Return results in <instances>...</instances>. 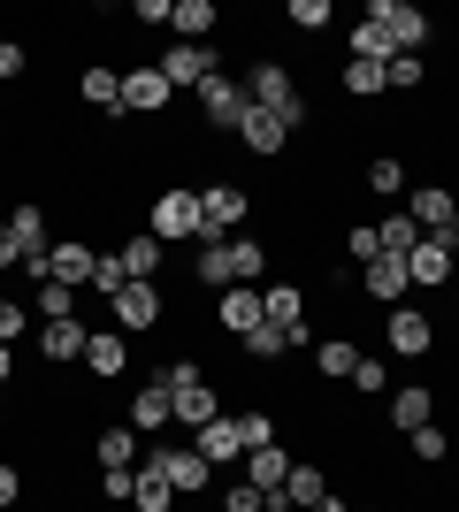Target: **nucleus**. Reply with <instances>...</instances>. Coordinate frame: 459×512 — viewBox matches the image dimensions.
Listing matches in <instances>:
<instances>
[{"label": "nucleus", "instance_id": "f257e3e1", "mask_svg": "<svg viewBox=\"0 0 459 512\" xmlns=\"http://www.w3.org/2000/svg\"><path fill=\"white\" fill-rule=\"evenodd\" d=\"M245 100L268 107V115H284L291 130L306 123V92H299V77H291L284 62H253V69H245Z\"/></svg>", "mask_w": 459, "mask_h": 512}, {"label": "nucleus", "instance_id": "f03ea898", "mask_svg": "<svg viewBox=\"0 0 459 512\" xmlns=\"http://www.w3.org/2000/svg\"><path fill=\"white\" fill-rule=\"evenodd\" d=\"M245 214H253V192L245 184H207L199 192V245H230L245 230Z\"/></svg>", "mask_w": 459, "mask_h": 512}, {"label": "nucleus", "instance_id": "7ed1b4c3", "mask_svg": "<svg viewBox=\"0 0 459 512\" xmlns=\"http://www.w3.org/2000/svg\"><path fill=\"white\" fill-rule=\"evenodd\" d=\"M368 23H383V31H391L398 54H421V46H429V31H437V23H429V8H414V0H368Z\"/></svg>", "mask_w": 459, "mask_h": 512}, {"label": "nucleus", "instance_id": "20e7f679", "mask_svg": "<svg viewBox=\"0 0 459 512\" xmlns=\"http://www.w3.org/2000/svg\"><path fill=\"white\" fill-rule=\"evenodd\" d=\"M138 467L169 474V490H176V497H199V490H207V482H215V467H207V459H199L192 444H161V451H146Z\"/></svg>", "mask_w": 459, "mask_h": 512}, {"label": "nucleus", "instance_id": "39448f33", "mask_svg": "<svg viewBox=\"0 0 459 512\" xmlns=\"http://www.w3.org/2000/svg\"><path fill=\"white\" fill-rule=\"evenodd\" d=\"M161 245H184V237H199V192H184V184H169V192L153 199V222H146Z\"/></svg>", "mask_w": 459, "mask_h": 512}, {"label": "nucleus", "instance_id": "423d86ee", "mask_svg": "<svg viewBox=\"0 0 459 512\" xmlns=\"http://www.w3.org/2000/svg\"><path fill=\"white\" fill-rule=\"evenodd\" d=\"M245 107H253V100H245V85L230 77V69H215V77L199 85V115H207V130H238Z\"/></svg>", "mask_w": 459, "mask_h": 512}, {"label": "nucleus", "instance_id": "0eeeda50", "mask_svg": "<svg viewBox=\"0 0 459 512\" xmlns=\"http://www.w3.org/2000/svg\"><path fill=\"white\" fill-rule=\"evenodd\" d=\"M322 497H329V474L314 467V459H291L284 490H268V512H314Z\"/></svg>", "mask_w": 459, "mask_h": 512}, {"label": "nucleus", "instance_id": "6e6552de", "mask_svg": "<svg viewBox=\"0 0 459 512\" xmlns=\"http://www.w3.org/2000/svg\"><path fill=\"white\" fill-rule=\"evenodd\" d=\"M261 283H230V291H215V329L222 337H253L261 329Z\"/></svg>", "mask_w": 459, "mask_h": 512}, {"label": "nucleus", "instance_id": "1a4fd4ad", "mask_svg": "<svg viewBox=\"0 0 459 512\" xmlns=\"http://www.w3.org/2000/svg\"><path fill=\"white\" fill-rule=\"evenodd\" d=\"M169 77L153 62H138V69H123V115H169Z\"/></svg>", "mask_w": 459, "mask_h": 512}, {"label": "nucleus", "instance_id": "9d476101", "mask_svg": "<svg viewBox=\"0 0 459 512\" xmlns=\"http://www.w3.org/2000/svg\"><path fill=\"white\" fill-rule=\"evenodd\" d=\"M108 321L123 337H131V329H153V321H161V283H123L108 299Z\"/></svg>", "mask_w": 459, "mask_h": 512}, {"label": "nucleus", "instance_id": "9b49d317", "mask_svg": "<svg viewBox=\"0 0 459 512\" xmlns=\"http://www.w3.org/2000/svg\"><path fill=\"white\" fill-rule=\"evenodd\" d=\"M153 69H161V77H169V85H207V77H215V46H184V39H169V46H161V62H153Z\"/></svg>", "mask_w": 459, "mask_h": 512}, {"label": "nucleus", "instance_id": "f8f14e48", "mask_svg": "<svg viewBox=\"0 0 459 512\" xmlns=\"http://www.w3.org/2000/svg\"><path fill=\"white\" fill-rule=\"evenodd\" d=\"M383 344H391L398 360H421V352L437 344V321L414 314V306H391V321H383Z\"/></svg>", "mask_w": 459, "mask_h": 512}, {"label": "nucleus", "instance_id": "ddd939ff", "mask_svg": "<svg viewBox=\"0 0 459 512\" xmlns=\"http://www.w3.org/2000/svg\"><path fill=\"white\" fill-rule=\"evenodd\" d=\"M92 268H100V253H92L85 237H62L46 253V283H69V291H92Z\"/></svg>", "mask_w": 459, "mask_h": 512}, {"label": "nucleus", "instance_id": "4468645a", "mask_svg": "<svg viewBox=\"0 0 459 512\" xmlns=\"http://www.w3.org/2000/svg\"><path fill=\"white\" fill-rule=\"evenodd\" d=\"M238 146H245V153H261V161H276V153L291 146V123H284V115H268V107H245Z\"/></svg>", "mask_w": 459, "mask_h": 512}, {"label": "nucleus", "instance_id": "2eb2a0df", "mask_svg": "<svg viewBox=\"0 0 459 512\" xmlns=\"http://www.w3.org/2000/svg\"><path fill=\"white\" fill-rule=\"evenodd\" d=\"M360 291H368V299H383V306H406L414 276H406V260H398V253H375L368 268H360Z\"/></svg>", "mask_w": 459, "mask_h": 512}, {"label": "nucleus", "instance_id": "dca6fc26", "mask_svg": "<svg viewBox=\"0 0 459 512\" xmlns=\"http://www.w3.org/2000/svg\"><path fill=\"white\" fill-rule=\"evenodd\" d=\"M406 214L421 222V237H444V230H452V214H459V192H444V184H414Z\"/></svg>", "mask_w": 459, "mask_h": 512}, {"label": "nucleus", "instance_id": "f3484780", "mask_svg": "<svg viewBox=\"0 0 459 512\" xmlns=\"http://www.w3.org/2000/svg\"><path fill=\"white\" fill-rule=\"evenodd\" d=\"M85 344H92L85 321H46V329H39V360L46 367H77V360H85Z\"/></svg>", "mask_w": 459, "mask_h": 512}, {"label": "nucleus", "instance_id": "a211bd4d", "mask_svg": "<svg viewBox=\"0 0 459 512\" xmlns=\"http://www.w3.org/2000/svg\"><path fill=\"white\" fill-rule=\"evenodd\" d=\"M192 451L207 459V467H230V459H245V428H238V413H222V421H207L192 436Z\"/></svg>", "mask_w": 459, "mask_h": 512}, {"label": "nucleus", "instance_id": "6ab92c4d", "mask_svg": "<svg viewBox=\"0 0 459 512\" xmlns=\"http://www.w3.org/2000/svg\"><path fill=\"white\" fill-rule=\"evenodd\" d=\"M406 276H414L421 291H437V283H452V237H421L414 253H406Z\"/></svg>", "mask_w": 459, "mask_h": 512}, {"label": "nucleus", "instance_id": "aec40b11", "mask_svg": "<svg viewBox=\"0 0 459 512\" xmlns=\"http://www.w3.org/2000/svg\"><path fill=\"white\" fill-rule=\"evenodd\" d=\"M261 314L306 344V291H299V283H268V291H261Z\"/></svg>", "mask_w": 459, "mask_h": 512}, {"label": "nucleus", "instance_id": "412c9836", "mask_svg": "<svg viewBox=\"0 0 459 512\" xmlns=\"http://www.w3.org/2000/svg\"><path fill=\"white\" fill-rule=\"evenodd\" d=\"M169 421H176V390L153 375V383L131 398V428H138V436H153V428H169Z\"/></svg>", "mask_w": 459, "mask_h": 512}, {"label": "nucleus", "instance_id": "4be33fe9", "mask_svg": "<svg viewBox=\"0 0 459 512\" xmlns=\"http://www.w3.org/2000/svg\"><path fill=\"white\" fill-rule=\"evenodd\" d=\"M85 367L100 375V383H115V375L131 367V337H123V329H92V344H85Z\"/></svg>", "mask_w": 459, "mask_h": 512}, {"label": "nucleus", "instance_id": "5701e85b", "mask_svg": "<svg viewBox=\"0 0 459 512\" xmlns=\"http://www.w3.org/2000/svg\"><path fill=\"white\" fill-rule=\"evenodd\" d=\"M429 421H437V390H421V383L391 390V428L398 436H414V428H429Z\"/></svg>", "mask_w": 459, "mask_h": 512}, {"label": "nucleus", "instance_id": "b1692460", "mask_svg": "<svg viewBox=\"0 0 459 512\" xmlns=\"http://www.w3.org/2000/svg\"><path fill=\"white\" fill-rule=\"evenodd\" d=\"M215 23H222V8H215V0H176L169 31H176L184 46H207V31H215Z\"/></svg>", "mask_w": 459, "mask_h": 512}, {"label": "nucleus", "instance_id": "393cba45", "mask_svg": "<svg viewBox=\"0 0 459 512\" xmlns=\"http://www.w3.org/2000/svg\"><path fill=\"white\" fill-rule=\"evenodd\" d=\"M284 474H291V451L284 444H261V451H245V482H253V490H284Z\"/></svg>", "mask_w": 459, "mask_h": 512}, {"label": "nucleus", "instance_id": "a878e982", "mask_svg": "<svg viewBox=\"0 0 459 512\" xmlns=\"http://www.w3.org/2000/svg\"><path fill=\"white\" fill-rule=\"evenodd\" d=\"M352 367H360V344L352 337H322L314 344V375H322V383H352Z\"/></svg>", "mask_w": 459, "mask_h": 512}, {"label": "nucleus", "instance_id": "bb28decb", "mask_svg": "<svg viewBox=\"0 0 459 512\" xmlns=\"http://www.w3.org/2000/svg\"><path fill=\"white\" fill-rule=\"evenodd\" d=\"M77 100L108 107V123H115V115H123V69H85V77H77Z\"/></svg>", "mask_w": 459, "mask_h": 512}, {"label": "nucleus", "instance_id": "cd10ccee", "mask_svg": "<svg viewBox=\"0 0 459 512\" xmlns=\"http://www.w3.org/2000/svg\"><path fill=\"white\" fill-rule=\"evenodd\" d=\"M207 421H222V398H215V390H207V383L176 390V428H192V436H199Z\"/></svg>", "mask_w": 459, "mask_h": 512}, {"label": "nucleus", "instance_id": "c85d7f7f", "mask_svg": "<svg viewBox=\"0 0 459 512\" xmlns=\"http://www.w3.org/2000/svg\"><path fill=\"white\" fill-rule=\"evenodd\" d=\"M161 260H169V245H161L153 230H138L131 245H123V268H131V283H153V276H161Z\"/></svg>", "mask_w": 459, "mask_h": 512}, {"label": "nucleus", "instance_id": "c756f323", "mask_svg": "<svg viewBox=\"0 0 459 512\" xmlns=\"http://www.w3.org/2000/svg\"><path fill=\"white\" fill-rule=\"evenodd\" d=\"M245 344V360H284V352H299V337H291V329H276V321H261V329H253V337H238Z\"/></svg>", "mask_w": 459, "mask_h": 512}, {"label": "nucleus", "instance_id": "7c9ffc66", "mask_svg": "<svg viewBox=\"0 0 459 512\" xmlns=\"http://www.w3.org/2000/svg\"><path fill=\"white\" fill-rule=\"evenodd\" d=\"M360 184H368L375 199H398L406 192V161H398V153H375L368 169H360Z\"/></svg>", "mask_w": 459, "mask_h": 512}, {"label": "nucleus", "instance_id": "2f4dec72", "mask_svg": "<svg viewBox=\"0 0 459 512\" xmlns=\"http://www.w3.org/2000/svg\"><path fill=\"white\" fill-rule=\"evenodd\" d=\"M391 54H398V46H391V31H383V23H368V16L352 23V62H375V69H383Z\"/></svg>", "mask_w": 459, "mask_h": 512}, {"label": "nucleus", "instance_id": "473e14b6", "mask_svg": "<svg viewBox=\"0 0 459 512\" xmlns=\"http://www.w3.org/2000/svg\"><path fill=\"white\" fill-rule=\"evenodd\" d=\"M375 237H383V253H398V260H406V253L421 245V222H414L406 207H398V214H383V222H375Z\"/></svg>", "mask_w": 459, "mask_h": 512}, {"label": "nucleus", "instance_id": "72a5a7b5", "mask_svg": "<svg viewBox=\"0 0 459 512\" xmlns=\"http://www.w3.org/2000/svg\"><path fill=\"white\" fill-rule=\"evenodd\" d=\"M176 505V490H169V474H153V467H138V482H131V512H169Z\"/></svg>", "mask_w": 459, "mask_h": 512}, {"label": "nucleus", "instance_id": "f704fd0d", "mask_svg": "<svg viewBox=\"0 0 459 512\" xmlns=\"http://www.w3.org/2000/svg\"><path fill=\"white\" fill-rule=\"evenodd\" d=\"M92 451H100V467H138V459H146V451H138V428H131V421L108 428V436H100Z\"/></svg>", "mask_w": 459, "mask_h": 512}, {"label": "nucleus", "instance_id": "c9c22d12", "mask_svg": "<svg viewBox=\"0 0 459 512\" xmlns=\"http://www.w3.org/2000/svg\"><path fill=\"white\" fill-rule=\"evenodd\" d=\"M8 230H16L23 260H31V253H46V214H39V207H8Z\"/></svg>", "mask_w": 459, "mask_h": 512}, {"label": "nucleus", "instance_id": "e433bc0d", "mask_svg": "<svg viewBox=\"0 0 459 512\" xmlns=\"http://www.w3.org/2000/svg\"><path fill=\"white\" fill-rule=\"evenodd\" d=\"M421 85H429L421 54H391V62H383V92H421Z\"/></svg>", "mask_w": 459, "mask_h": 512}, {"label": "nucleus", "instance_id": "4c0bfd02", "mask_svg": "<svg viewBox=\"0 0 459 512\" xmlns=\"http://www.w3.org/2000/svg\"><path fill=\"white\" fill-rule=\"evenodd\" d=\"M31 314H39V321H77V291H69V283H39Z\"/></svg>", "mask_w": 459, "mask_h": 512}, {"label": "nucleus", "instance_id": "58836bf2", "mask_svg": "<svg viewBox=\"0 0 459 512\" xmlns=\"http://www.w3.org/2000/svg\"><path fill=\"white\" fill-rule=\"evenodd\" d=\"M192 276L207 283V291H230V245H199V260H192Z\"/></svg>", "mask_w": 459, "mask_h": 512}, {"label": "nucleus", "instance_id": "ea45409f", "mask_svg": "<svg viewBox=\"0 0 459 512\" xmlns=\"http://www.w3.org/2000/svg\"><path fill=\"white\" fill-rule=\"evenodd\" d=\"M261 268H268L261 245H253V237H230V283H261Z\"/></svg>", "mask_w": 459, "mask_h": 512}, {"label": "nucleus", "instance_id": "a19ab883", "mask_svg": "<svg viewBox=\"0 0 459 512\" xmlns=\"http://www.w3.org/2000/svg\"><path fill=\"white\" fill-rule=\"evenodd\" d=\"M406 444H414V459H421V467H437V459H452V436H444L437 421H429V428H414Z\"/></svg>", "mask_w": 459, "mask_h": 512}, {"label": "nucleus", "instance_id": "79ce46f5", "mask_svg": "<svg viewBox=\"0 0 459 512\" xmlns=\"http://www.w3.org/2000/svg\"><path fill=\"white\" fill-rule=\"evenodd\" d=\"M383 92V69L375 62H345V100H375Z\"/></svg>", "mask_w": 459, "mask_h": 512}, {"label": "nucleus", "instance_id": "37998d69", "mask_svg": "<svg viewBox=\"0 0 459 512\" xmlns=\"http://www.w3.org/2000/svg\"><path fill=\"white\" fill-rule=\"evenodd\" d=\"M123 283H131V268H123V253H100V268H92V291H100V299H115Z\"/></svg>", "mask_w": 459, "mask_h": 512}, {"label": "nucleus", "instance_id": "c03bdc74", "mask_svg": "<svg viewBox=\"0 0 459 512\" xmlns=\"http://www.w3.org/2000/svg\"><path fill=\"white\" fill-rule=\"evenodd\" d=\"M345 253L360 260V268H368V260L383 253V237H375V222H352V230H345Z\"/></svg>", "mask_w": 459, "mask_h": 512}, {"label": "nucleus", "instance_id": "a18cd8bd", "mask_svg": "<svg viewBox=\"0 0 459 512\" xmlns=\"http://www.w3.org/2000/svg\"><path fill=\"white\" fill-rule=\"evenodd\" d=\"M131 482H138V467H100V497L108 505H131Z\"/></svg>", "mask_w": 459, "mask_h": 512}, {"label": "nucleus", "instance_id": "49530a36", "mask_svg": "<svg viewBox=\"0 0 459 512\" xmlns=\"http://www.w3.org/2000/svg\"><path fill=\"white\" fill-rule=\"evenodd\" d=\"M16 337H31V306L0 299V344H16Z\"/></svg>", "mask_w": 459, "mask_h": 512}, {"label": "nucleus", "instance_id": "de8ad7c7", "mask_svg": "<svg viewBox=\"0 0 459 512\" xmlns=\"http://www.w3.org/2000/svg\"><path fill=\"white\" fill-rule=\"evenodd\" d=\"M291 31H329V0H291Z\"/></svg>", "mask_w": 459, "mask_h": 512}, {"label": "nucleus", "instance_id": "09e8293b", "mask_svg": "<svg viewBox=\"0 0 459 512\" xmlns=\"http://www.w3.org/2000/svg\"><path fill=\"white\" fill-rule=\"evenodd\" d=\"M238 428H245V451L276 444V413H238Z\"/></svg>", "mask_w": 459, "mask_h": 512}, {"label": "nucleus", "instance_id": "8fccbe9b", "mask_svg": "<svg viewBox=\"0 0 459 512\" xmlns=\"http://www.w3.org/2000/svg\"><path fill=\"white\" fill-rule=\"evenodd\" d=\"M222 512H268V497L253 490V482H230V490H222Z\"/></svg>", "mask_w": 459, "mask_h": 512}, {"label": "nucleus", "instance_id": "3c124183", "mask_svg": "<svg viewBox=\"0 0 459 512\" xmlns=\"http://www.w3.org/2000/svg\"><path fill=\"white\" fill-rule=\"evenodd\" d=\"M352 390H391V375H383V360H368V352H360V367H352Z\"/></svg>", "mask_w": 459, "mask_h": 512}, {"label": "nucleus", "instance_id": "603ef678", "mask_svg": "<svg viewBox=\"0 0 459 512\" xmlns=\"http://www.w3.org/2000/svg\"><path fill=\"white\" fill-rule=\"evenodd\" d=\"M23 69H31V46H23V39H0V77H23Z\"/></svg>", "mask_w": 459, "mask_h": 512}, {"label": "nucleus", "instance_id": "864d4df0", "mask_svg": "<svg viewBox=\"0 0 459 512\" xmlns=\"http://www.w3.org/2000/svg\"><path fill=\"white\" fill-rule=\"evenodd\" d=\"M131 16H138V23H146V31H169V16H176V8H169V0H138Z\"/></svg>", "mask_w": 459, "mask_h": 512}, {"label": "nucleus", "instance_id": "5fc2aeb1", "mask_svg": "<svg viewBox=\"0 0 459 512\" xmlns=\"http://www.w3.org/2000/svg\"><path fill=\"white\" fill-rule=\"evenodd\" d=\"M16 497H23V467H16V459H0V512L16 505Z\"/></svg>", "mask_w": 459, "mask_h": 512}, {"label": "nucleus", "instance_id": "6e6d98bb", "mask_svg": "<svg viewBox=\"0 0 459 512\" xmlns=\"http://www.w3.org/2000/svg\"><path fill=\"white\" fill-rule=\"evenodd\" d=\"M161 383H169V390H192V383H207V375H199V360H176V367H161Z\"/></svg>", "mask_w": 459, "mask_h": 512}, {"label": "nucleus", "instance_id": "4d7b16f0", "mask_svg": "<svg viewBox=\"0 0 459 512\" xmlns=\"http://www.w3.org/2000/svg\"><path fill=\"white\" fill-rule=\"evenodd\" d=\"M0 268H23V245H16V230L0 222Z\"/></svg>", "mask_w": 459, "mask_h": 512}, {"label": "nucleus", "instance_id": "13d9d810", "mask_svg": "<svg viewBox=\"0 0 459 512\" xmlns=\"http://www.w3.org/2000/svg\"><path fill=\"white\" fill-rule=\"evenodd\" d=\"M16 383V344H0V390Z\"/></svg>", "mask_w": 459, "mask_h": 512}, {"label": "nucleus", "instance_id": "bf43d9fd", "mask_svg": "<svg viewBox=\"0 0 459 512\" xmlns=\"http://www.w3.org/2000/svg\"><path fill=\"white\" fill-rule=\"evenodd\" d=\"M314 512H352V505H345V497H322V505H314Z\"/></svg>", "mask_w": 459, "mask_h": 512}, {"label": "nucleus", "instance_id": "052dcab7", "mask_svg": "<svg viewBox=\"0 0 459 512\" xmlns=\"http://www.w3.org/2000/svg\"><path fill=\"white\" fill-rule=\"evenodd\" d=\"M444 237H452V245H459V214H452V230H444Z\"/></svg>", "mask_w": 459, "mask_h": 512}, {"label": "nucleus", "instance_id": "680f3d73", "mask_svg": "<svg viewBox=\"0 0 459 512\" xmlns=\"http://www.w3.org/2000/svg\"><path fill=\"white\" fill-rule=\"evenodd\" d=\"M352 512H375V505H352Z\"/></svg>", "mask_w": 459, "mask_h": 512}]
</instances>
